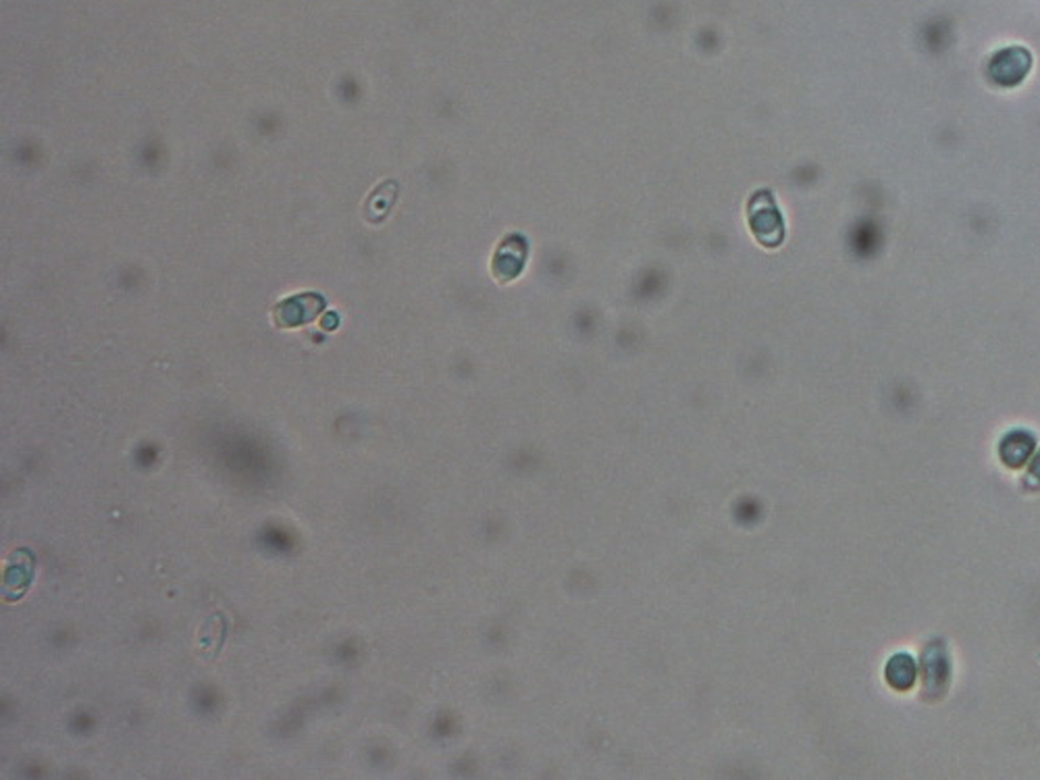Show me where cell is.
Returning a JSON list of instances; mask_svg holds the SVG:
<instances>
[{
    "label": "cell",
    "instance_id": "6da1fadb",
    "mask_svg": "<svg viewBox=\"0 0 1040 780\" xmlns=\"http://www.w3.org/2000/svg\"><path fill=\"white\" fill-rule=\"evenodd\" d=\"M1034 56L1026 46H1005L988 58V79L999 88H1018L1032 72Z\"/></svg>",
    "mask_w": 1040,
    "mask_h": 780
}]
</instances>
